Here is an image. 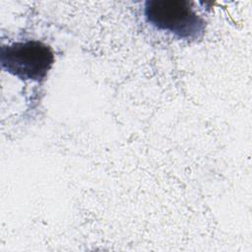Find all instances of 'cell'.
Here are the masks:
<instances>
[{
  "mask_svg": "<svg viewBox=\"0 0 252 252\" xmlns=\"http://www.w3.org/2000/svg\"><path fill=\"white\" fill-rule=\"evenodd\" d=\"M187 0H150L145 4L147 21L159 31L183 39H195L205 31V21Z\"/></svg>",
  "mask_w": 252,
  "mask_h": 252,
  "instance_id": "cell-1",
  "label": "cell"
},
{
  "mask_svg": "<svg viewBox=\"0 0 252 252\" xmlns=\"http://www.w3.org/2000/svg\"><path fill=\"white\" fill-rule=\"evenodd\" d=\"M3 70L24 80L40 82L54 62L52 49L38 40H27L3 45L0 49Z\"/></svg>",
  "mask_w": 252,
  "mask_h": 252,
  "instance_id": "cell-2",
  "label": "cell"
}]
</instances>
